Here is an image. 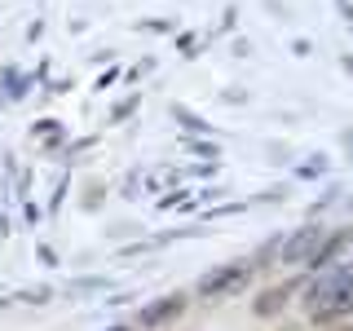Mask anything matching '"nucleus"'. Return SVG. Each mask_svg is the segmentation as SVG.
<instances>
[{"instance_id":"1","label":"nucleus","mask_w":353,"mask_h":331,"mask_svg":"<svg viewBox=\"0 0 353 331\" xmlns=\"http://www.w3.org/2000/svg\"><path fill=\"white\" fill-rule=\"evenodd\" d=\"M230 283H243V270L239 265H221L216 274H208L203 283H199V292H208V296H216L221 287H230Z\"/></svg>"}]
</instances>
